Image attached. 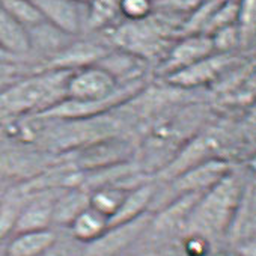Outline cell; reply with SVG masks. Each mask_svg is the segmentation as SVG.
<instances>
[{
    "instance_id": "obj_8",
    "label": "cell",
    "mask_w": 256,
    "mask_h": 256,
    "mask_svg": "<svg viewBox=\"0 0 256 256\" xmlns=\"http://www.w3.org/2000/svg\"><path fill=\"white\" fill-rule=\"evenodd\" d=\"M214 53L212 41L208 35L204 34H190L184 35L180 41H176L166 58L160 65V74L168 77L210 54Z\"/></svg>"
},
{
    "instance_id": "obj_20",
    "label": "cell",
    "mask_w": 256,
    "mask_h": 256,
    "mask_svg": "<svg viewBox=\"0 0 256 256\" xmlns=\"http://www.w3.org/2000/svg\"><path fill=\"white\" fill-rule=\"evenodd\" d=\"M0 6L28 29L44 22L40 12L26 0H0Z\"/></svg>"
},
{
    "instance_id": "obj_21",
    "label": "cell",
    "mask_w": 256,
    "mask_h": 256,
    "mask_svg": "<svg viewBox=\"0 0 256 256\" xmlns=\"http://www.w3.org/2000/svg\"><path fill=\"white\" fill-rule=\"evenodd\" d=\"M118 4H119V0H92L88 5L89 6L88 24L92 29L106 26L116 16Z\"/></svg>"
},
{
    "instance_id": "obj_9",
    "label": "cell",
    "mask_w": 256,
    "mask_h": 256,
    "mask_svg": "<svg viewBox=\"0 0 256 256\" xmlns=\"http://www.w3.org/2000/svg\"><path fill=\"white\" fill-rule=\"evenodd\" d=\"M29 192L30 196L16 223L14 234L48 229L50 224H53L54 202L60 193V188H40Z\"/></svg>"
},
{
    "instance_id": "obj_3",
    "label": "cell",
    "mask_w": 256,
    "mask_h": 256,
    "mask_svg": "<svg viewBox=\"0 0 256 256\" xmlns=\"http://www.w3.org/2000/svg\"><path fill=\"white\" fill-rule=\"evenodd\" d=\"M54 163L56 160L40 148L20 144L0 145V176L20 178L24 182L40 176Z\"/></svg>"
},
{
    "instance_id": "obj_27",
    "label": "cell",
    "mask_w": 256,
    "mask_h": 256,
    "mask_svg": "<svg viewBox=\"0 0 256 256\" xmlns=\"http://www.w3.org/2000/svg\"><path fill=\"white\" fill-rule=\"evenodd\" d=\"M22 77L17 62H0V90Z\"/></svg>"
},
{
    "instance_id": "obj_23",
    "label": "cell",
    "mask_w": 256,
    "mask_h": 256,
    "mask_svg": "<svg viewBox=\"0 0 256 256\" xmlns=\"http://www.w3.org/2000/svg\"><path fill=\"white\" fill-rule=\"evenodd\" d=\"M236 28L240 32L241 42L253 36L254 32V0H240Z\"/></svg>"
},
{
    "instance_id": "obj_22",
    "label": "cell",
    "mask_w": 256,
    "mask_h": 256,
    "mask_svg": "<svg viewBox=\"0 0 256 256\" xmlns=\"http://www.w3.org/2000/svg\"><path fill=\"white\" fill-rule=\"evenodd\" d=\"M152 0H119L118 11L128 22H142L152 14Z\"/></svg>"
},
{
    "instance_id": "obj_6",
    "label": "cell",
    "mask_w": 256,
    "mask_h": 256,
    "mask_svg": "<svg viewBox=\"0 0 256 256\" xmlns=\"http://www.w3.org/2000/svg\"><path fill=\"white\" fill-rule=\"evenodd\" d=\"M152 222V216L150 212H145L139 216L138 218H133L125 223L110 224L106 232L96 238L94 242L88 244V253L86 256H114L124 248H126L136 238L140 236V234L148 228V224Z\"/></svg>"
},
{
    "instance_id": "obj_1",
    "label": "cell",
    "mask_w": 256,
    "mask_h": 256,
    "mask_svg": "<svg viewBox=\"0 0 256 256\" xmlns=\"http://www.w3.org/2000/svg\"><path fill=\"white\" fill-rule=\"evenodd\" d=\"M72 71L42 68L22 76L0 90V120L23 114H41L66 96V83Z\"/></svg>"
},
{
    "instance_id": "obj_16",
    "label": "cell",
    "mask_w": 256,
    "mask_h": 256,
    "mask_svg": "<svg viewBox=\"0 0 256 256\" xmlns=\"http://www.w3.org/2000/svg\"><path fill=\"white\" fill-rule=\"evenodd\" d=\"M30 196L24 184L8 188L0 199V240L14 232L16 223Z\"/></svg>"
},
{
    "instance_id": "obj_24",
    "label": "cell",
    "mask_w": 256,
    "mask_h": 256,
    "mask_svg": "<svg viewBox=\"0 0 256 256\" xmlns=\"http://www.w3.org/2000/svg\"><path fill=\"white\" fill-rule=\"evenodd\" d=\"M210 38L212 41L214 53H232V50L241 42L236 24L226 26L214 32Z\"/></svg>"
},
{
    "instance_id": "obj_17",
    "label": "cell",
    "mask_w": 256,
    "mask_h": 256,
    "mask_svg": "<svg viewBox=\"0 0 256 256\" xmlns=\"http://www.w3.org/2000/svg\"><path fill=\"white\" fill-rule=\"evenodd\" d=\"M228 230L235 240H252L254 232V193L252 186L244 188Z\"/></svg>"
},
{
    "instance_id": "obj_7",
    "label": "cell",
    "mask_w": 256,
    "mask_h": 256,
    "mask_svg": "<svg viewBox=\"0 0 256 256\" xmlns=\"http://www.w3.org/2000/svg\"><path fill=\"white\" fill-rule=\"evenodd\" d=\"M229 172V164L220 158H206L172 178V198L175 199L188 193H202L217 184Z\"/></svg>"
},
{
    "instance_id": "obj_28",
    "label": "cell",
    "mask_w": 256,
    "mask_h": 256,
    "mask_svg": "<svg viewBox=\"0 0 256 256\" xmlns=\"http://www.w3.org/2000/svg\"><path fill=\"white\" fill-rule=\"evenodd\" d=\"M0 62H17V58L10 54L2 46H0Z\"/></svg>"
},
{
    "instance_id": "obj_26",
    "label": "cell",
    "mask_w": 256,
    "mask_h": 256,
    "mask_svg": "<svg viewBox=\"0 0 256 256\" xmlns=\"http://www.w3.org/2000/svg\"><path fill=\"white\" fill-rule=\"evenodd\" d=\"M186 252L188 256H205L208 252V238L198 234H190L186 241Z\"/></svg>"
},
{
    "instance_id": "obj_29",
    "label": "cell",
    "mask_w": 256,
    "mask_h": 256,
    "mask_svg": "<svg viewBox=\"0 0 256 256\" xmlns=\"http://www.w3.org/2000/svg\"><path fill=\"white\" fill-rule=\"evenodd\" d=\"M71 2H74L76 5H78V6H82V5H89L92 0H71Z\"/></svg>"
},
{
    "instance_id": "obj_11",
    "label": "cell",
    "mask_w": 256,
    "mask_h": 256,
    "mask_svg": "<svg viewBox=\"0 0 256 256\" xmlns=\"http://www.w3.org/2000/svg\"><path fill=\"white\" fill-rule=\"evenodd\" d=\"M110 50H107L101 44H95L90 41H77L64 47L56 56L48 60L46 68H58V70H70L76 71L89 65L98 64Z\"/></svg>"
},
{
    "instance_id": "obj_13",
    "label": "cell",
    "mask_w": 256,
    "mask_h": 256,
    "mask_svg": "<svg viewBox=\"0 0 256 256\" xmlns=\"http://www.w3.org/2000/svg\"><path fill=\"white\" fill-rule=\"evenodd\" d=\"M56 244V234L48 229L28 230L14 234L10 241L6 254L8 256H44Z\"/></svg>"
},
{
    "instance_id": "obj_4",
    "label": "cell",
    "mask_w": 256,
    "mask_h": 256,
    "mask_svg": "<svg viewBox=\"0 0 256 256\" xmlns=\"http://www.w3.org/2000/svg\"><path fill=\"white\" fill-rule=\"evenodd\" d=\"M238 65L240 62L232 53H212L164 78L170 86L190 89L214 83Z\"/></svg>"
},
{
    "instance_id": "obj_12",
    "label": "cell",
    "mask_w": 256,
    "mask_h": 256,
    "mask_svg": "<svg viewBox=\"0 0 256 256\" xmlns=\"http://www.w3.org/2000/svg\"><path fill=\"white\" fill-rule=\"evenodd\" d=\"M156 194H157V187L150 182H140V184L132 187L126 192L116 214L108 220V226L130 222V220L138 218L139 216L148 212L146 210L152 205Z\"/></svg>"
},
{
    "instance_id": "obj_5",
    "label": "cell",
    "mask_w": 256,
    "mask_h": 256,
    "mask_svg": "<svg viewBox=\"0 0 256 256\" xmlns=\"http://www.w3.org/2000/svg\"><path fill=\"white\" fill-rule=\"evenodd\" d=\"M119 83L101 66L89 65L71 72L66 83V96L74 101H98L110 96Z\"/></svg>"
},
{
    "instance_id": "obj_30",
    "label": "cell",
    "mask_w": 256,
    "mask_h": 256,
    "mask_svg": "<svg viewBox=\"0 0 256 256\" xmlns=\"http://www.w3.org/2000/svg\"><path fill=\"white\" fill-rule=\"evenodd\" d=\"M4 193H5V192H2V190H0V199H2V196H4Z\"/></svg>"
},
{
    "instance_id": "obj_15",
    "label": "cell",
    "mask_w": 256,
    "mask_h": 256,
    "mask_svg": "<svg viewBox=\"0 0 256 256\" xmlns=\"http://www.w3.org/2000/svg\"><path fill=\"white\" fill-rule=\"evenodd\" d=\"M0 46L14 58H22L30 52L28 28L0 6Z\"/></svg>"
},
{
    "instance_id": "obj_25",
    "label": "cell",
    "mask_w": 256,
    "mask_h": 256,
    "mask_svg": "<svg viewBox=\"0 0 256 256\" xmlns=\"http://www.w3.org/2000/svg\"><path fill=\"white\" fill-rule=\"evenodd\" d=\"M205 0H157V5L172 16H192L194 14Z\"/></svg>"
},
{
    "instance_id": "obj_10",
    "label": "cell",
    "mask_w": 256,
    "mask_h": 256,
    "mask_svg": "<svg viewBox=\"0 0 256 256\" xmlns=\"http://www.w3.org/2000/svg\"><path fill=\"white\" fill-rule=\"evenodd\" d=\"M42 17L44 22L54 26L66 35H76L82 29L80 6L71 0H26Z\"/></svg>"
},
{
    "instance_id": "obj_18",
    "label": "cell",
    "mask_w": 256,
    "mask_h": 256,
    "mask_svg": "<svg viewBox=\"0 0 256 256\" xmlns=\"http://www.w3.org/2000/svg\"><path fill=\"white\" fill-rule=\"evenodd\" d=\"M107 228H108V218L100 214L98 211L92 210L90 206L86 208L83 212H80L70 224L72 236L77 241L86 244H90L96 238H100Z\"/></svg>"
},
{
    "instance_id": "obj_19",
    "label": "cell",
    "mask_w": 256,
    "mask_h": 256,
    "mask_svg": "<svg viewBox=\"0 0 256 256\" xmlns=\"http://www.w3.org/2000/svg\"><path fill=\"white\" fill-rule=\"evenodd\" d=\"M128 190H130L128 187H122L116 184L98 187L94 192H90L89 206L110 220L119 210Z\"/></svg>"
},
{
    "instance_id": "obj_14",
    "label": "cell",
    "mask_w": 256,
    "mask_h": 256,
    "mask_svg": "<svg viewBox=\"0 0 256 256\" xmlns=\"http://www.w3.org/2000/svg\"><path fill=\"white\" fill-rule=\"evenodd\" d=\"M90 192L83 187H72L60 190L53 210V223L60 226H70L72 220L89 208Z\"/></svg>"
},
{
    "instance_id": "obj_2",
    "label": "cell",
    "mask_w": 256,
    "mask_h": 256,
    "mask_svg": "<svg viewBox=\"0 0 256 256\" xmlns=\"http://www.w3.org/2000/svg\"><path fill=\"white\" fill-rule=\"evenodd\" d=\"M244 187L230 172L217 184L205 190L186 220L188 234H198L205 238L226 232L235 210L242 196Z\"/></svg>"
}]
</instances>
